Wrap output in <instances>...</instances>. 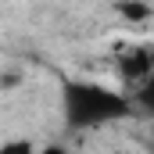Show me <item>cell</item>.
I'll use <instances>...</instances> for the list:
<instances>
[{
	"mask_svg": "<svg viewBox=\"0 0 154 154\" xmlns=\"http://www.w3.org/2000/svg\"><path fill=\"white\" fill-rule=\"evenodd\" d=\"M118 72L125 79H147L151 75V50H143V47L125 50V54L118 57Z\"/></svg>",
	"mask_w": 154,
	"mask_h": 154,
	"instance_id": "obj_2",
	"label": "cell"
},
{
	"mask_svg": "<svg viewBox=\"0 0 154 154\" xmlns=\"http://www.w3.org/2000/svg\"><path fill=\"white\" fill-rule=\"evenodd\" d=\"M0 154H32V143L29 140H11V143H4Z\"/></svg>",
	"mask_w": 154,
	"mask_h": 154,
	"instance_id": "obj_4",
	"label": "cell"
},
{
	"mask_svg": "<svg viewBox=\"0 0 154 154\" xmlns=\"http://www.w3.org/2000/svg\"><path fill=\"white\" fill-rule=\"evenodd\" d=\"M43 154H65V151H61V147H47Z\"/></svg>",
	"mask_w": 154,
	"mask_h": 154,
	"instance_id": "obj_5",
	"label": "cell"
},
{
	"mask_svg": "<svg viewBox=\"0 0 154 154\" xmlns=\"http://www.w3.org/2000/svg\"><path fill=\"white\" fill-rule=\"evenodd\" d=\"M118 11H122V18H125V22H143V18L151 14V7H147L143 0H122V4H118Z\"/></svg>",
	"mask_w": 154,
	"mask_h": 154,
	"instance_id": "obj_3",
	"label": "cell"
},
{
	"mask_svg": "<svg viewBox=\"0 0 154 154\" xmlns=\"http://www.w3.org/2000/svg\"><path fill=\"white\" fill-rule=\"evenodd\" d=\"M129 111H133L129 97H118L115 90H104L93 82H68L65 86V115H68V125H75V129L108 125L115 118H125Z\"/></svg>",
	"mask_w": 154,
	"mask_h": 154,
	"instance_id": "obj_1",
	"label": "cell"
}]
</instances>
